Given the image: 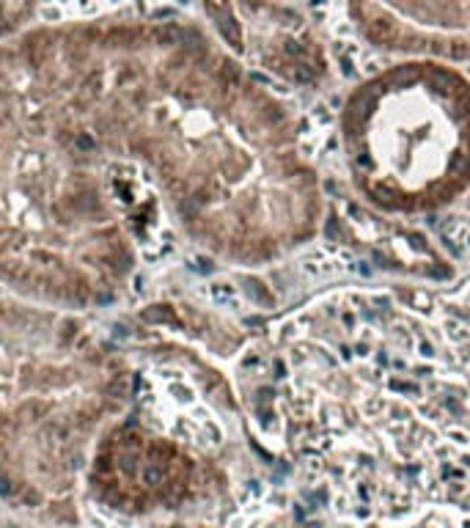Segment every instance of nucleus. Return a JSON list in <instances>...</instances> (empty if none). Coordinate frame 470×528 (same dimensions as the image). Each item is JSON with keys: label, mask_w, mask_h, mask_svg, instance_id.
Masks as SVG:
<instances>
[{"label": "nucleus", "mask_w": 470, "mask_h": 528, "mask_svg": "<svg viewBox=\"0 0 470 528\" xmlns=\"http://www.w3.org/2000/svg\"><path fill=\"white\" fill-rule=\"evenodd\" d=\"M349 193L366 212L418 220L470 193V83L445 63H402L357 85L338 113Z\"/></svg>", "instance_id": "nucleus-1"}, {"label": "nucleus", "mask_w": 470, "mask_h": 528, "mask_svg": "<svg viewBox=\"0 0 470 528\" xmlns=\"http://www.w3.org/2000/svg\"><path fill=\"white\" fill-rule=\"evenodd\" d=\"M182 39H185V30L179 25H173V22H168V25H162L157 30V42L160 44H182Z\"/></svg>", "instance_id": "nucleus-2"}, {"label": "nucleus", "mask_w": 470, "mask_h": 528, "mask_svg": "<svg viewBox=\"0 0 470 528\" xmlns=\"http://www.w3.org/2000/svg\"><path fill=\"white\" fill-rule=\"evenodd\" d=\"M165 482V468L162 465H146L143 468V484H149V487H160Z\"/></svg>", "instance_id": "nucleus-3"}, {"label": "nucleus", "mask_w": 470, "mask_h": 528, "mask_svg": "<svg viewBox=\"0 0 470 528\" xmlns=\"http://www.w3.org/2000/svg\"><path fill=\"white\" fill-rule=\"evenodd\" d=\"M143 319H146V322H173V314L165 306H154V308H149L146 314H143Z\"/></svg>", "instance_id": "nucleus-4"}, {"label": "nucleus", "mask_w": 470, "mask_h": 528, "mask_svg": "<svg viewBox=\"0 0 470 528\" xmlns=\"http://www.w3.org/2000/svg\"><path fill=\"white\" fill-rule=\"evenodd\" d=\"M107 394H110V396H124V394H126V382H124V380H113V382L107 385Z\"/></svg>", "instance_id": "nucleus-5"}, {"label": "nucleus", "mask_w": 470, "mask_h": 528, "mask_svg": "<svg viewBox=\"0 0 470 528\" xmlns=\"http://www.w3.org/2000/svg\"><path fill=\"white\" fill-rule=\"evenodd\" d=\"M11 492H14V484H11V479L0 473V495H11Z\"/></svg>", "instance_id": "nucleus-6"}, {"label": "nucleus", "mask_w": 470, "mask_h": 528, "mask_svg": "<svg viewBox=\"0 0 470 528\" xmlns=\"http://www.w3.org/2000/svg\"><path fill=\"white\" fill-rule=\"evenodd\" d=\"M77 146H80V149H91V146H94V140H91V138H85V135H80V138H77Z\"/></svg>", "instance_id": "nucleus-7"}]
</instances>
